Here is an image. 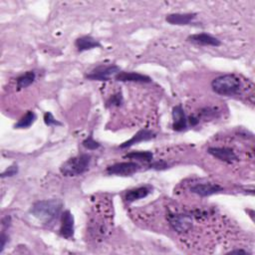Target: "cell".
<instances>
[{
    "label": "cell",
    "instance_id": "obj_9",
    "mask_svg": "<svg viewBox=\"0 0 255 255\" xmlns=\"http://www.w3.org/2000/svg\"><path fill=\"white\" fill-rule=\"evenodd\" d=\"M172 129L175 131H182L187 128V117L185 116L182 106L176 105L172 108Z\"/></svg>",
    "mask_w": 255,
    "mask_h": 255
},
{
    "label": "cell",
    "instance_id": "obj_20",
    "mask_svg": "<svg viewBox=\"0 0 255 255\" xmlns=\"http://www.w3.org/2000/svg\"><path fill=\"white\" fill-rule=\"evenodd\" d=\"M124 103V97L121 92H118L114 95H112L107 101H106V108H112V107H121Z\"/></svg>",
    "mask_w": 255,
    "mask_h": 255
},
{
    "label": "cell",
    "instance_id": "obj_24",
    "mask_svg": "<svg viewBox=\"0 0 255 255\" xmlns=\"http://www.w3.org/2000/svg\"><path fill=\"white\" fill-rule=\"evenodd\" d=\"M18 173V165L17 164H12L10 166H8L2 173H1V177L5 178V177H11L15 174Z\"/></svg>",
    "mask_w": 255,
    "mask_h": 255
},
{
    "label": "cell",
    "instance_id": "obj_8",
    "mask_svg": "<svg viewBox=\"0 0 255 255\" xmlns=\"http://www.w3.org/2000/svg\"><path fill=\"white\" fill-rule=\"evenodd\" d=\"M207 152L213 157L227 162L232 163L238 160V156L235 151L230 147H218V146H210L207 148Z\"/></svg>",
    "mask_w": 255,
    "mask_h": 255
},
{
    "label": "cell",
    "instance_id": "obj_28",
    "mask_svg": "<svg viewBox=\"0 0 255 255\" xmlns=\"http://www.w3.org/2000/svg\"><path fill=\"white\" fill-rule=\"evenodd\" d=\"M228 253H243V254H248L249 252L246 251V250H243V249H234V250L229 251Z\"/></svg>",
    "mask_w": 255,
    "mask_h": 255
},
{
    "label": "cell",
    "instance_id": "obj_17",
    "mask_svg": "<svg viewBox=\"0 0 255 255\" xmlns=\"http://www.w3.org/2000/svg\"><path fill=\"white\" fill-rule=\"evenodd\" d=\"M35 79H36V74L34 71H27L26 73L22 74L16 80L17 90H22L29 87L34 83Z\"/></svg>",
    "mask_w": 255,
    "mask_h": 255
},
{
    "label": "cell",
    "instance_id": "obj_6",
    "mask_svg": "<svg viewBox=\"0 0 255 255\" xmlns=\"http://www.w3.org/2000/svg\"><path fill=\"white\" fill-rule=\"evenodd\" d=\"M140 169V165L134 161L117 162L107 167V173L110 175L129 176Z\"/></svg>",
    "mask_w": 255,
    "mask_h": 255
},
{
    "label": "cell",
    "instance_id": "obj_13",
    "mask_svg": "<svg viewBox=\"0 0 255 255\" xmlns=\"http://www.w3.org/2000/svg\"><path fill=\"white\" fill-rule=\"evenodd\" d=\"M223 188L215 183H196L190 187V191L201 196L206 197L222 191Z\"/></svg>",
    "mask_w": 255,
    "mask_h": 255
},
{
    "label": "cell",
    "instance_id": "obj_7",
    "mask_svg": "<svg viewBox=\"0 0 255 255\" xmlns=\"http://www.w3.org/2000/svg\"><path fill=\"white\" fill-rule=\"evenodd\" d=\"M60 235L65 239H71L75 233V219L70 210H65L61 213Z\"/></svg>",
    "mask_w": 255,
    "mask_h": 255
},
{
    "label": "cell",
    "instance_id": "obj_15",
    "mask_svg": "<svg viewBox=\"0 0 255 255\" xmlns=\"http://www.w3.org/2000/svg\"><path fill=\"white\" fill-rule=\"evenodd\" d=\"M75 46L79 52H84L88 50H92L94 48H101V43L96 40L94 37L90 35H85L82 37H79L75 41Z\"/></svg>",
    "mask_w": 255,
    "mask_h": 255
},
{
    "label": "cell",
    "instance_id": "obj_26",
    "mask_svg": "<svg viewBox=\"0 0 255 255\" xmlns=\"http://www.w3.org/2000/svg\"><path fill=\"white\" fill-rule=\"evenodd\" d=\"M187 123L191 127H194V126H196L199 123V119L197 117H195V116H190L189 118H187Z\"/></svg>",
    "mask_w": 255,
    "mask_h": 255
},
{
    "label": "cell",
    "instance_id": "obj_2",
    "mask_svg": "<svg viewBox=\"0 0 255 255\" xmlns=\"http://www.w3.org/2000/svg\"><path fill=\"white\" fill-rule=\"evenodd\" d=\"M211 89L218 95L231 97L241 93L242 83L237 76L233 74H225L212 80Z\"/></svg>",
    "mask_w": 255,
    "mask_h": 255
},
{
    "label": "cell",
    "instance_id": "obj_21",
    "mask_svg": "<svg viewBox=\"0 0 255 255\" xmlns=\"http://www.w3.org/2000/svg\"><path fill=\"white\" fill-rule=\"evenodd\" d=\"M82 144L84 147H86L87 149H90V150H95V149H98L99 147H101V143L94 139L92 133L83 140Z\"/></svg>",
    "mask_w": 255,
    "mask_h": 255
},
{
    "label": "cell",
    "instance_id": "obj_14",
    "mask_svg": "<svg viewBox=\"0 0 255 255\" xmlns=\"http://www.w3.org/2000/svg\"><path fill=\"white\" fill-rule=\"evenodd\" d=\"M196 13H172L165 17V21L171 25H188L196 17Z\"/></svg>",
    "mask_w": 255,
    "mask_h": 255
},
{
    "label": "cell",
    "instance_id": "obj_16",
    "mask_svg": "<svg viewBox=\"0 0 255 255\" xmlns=\"http://www.w3.org/2000/svg\"><path fill=\"white\" fill-rule=\"evenodd\" d=\"M150 191H151V188L148 185H143V186L135 187V188L128 190L125 193V199H126L127 202L130 203V202H133L135 200H138V199L146 197L150 193Z\"/></svg>",
    "mask_w": 255,
    "mask_h": 255
},
{
    "label": "cell",
    "instance_id": "obj_3",
    "mask_svg": "<svg viewBox=\"0 0 255 255\" xmlns=\"http://www.w3.org/2000/svg\"><path fill=\"white\" fill-rule=\"evenodd\" d=\"M91 155L82 153L66 160L61 166L60 171L65 176H78L85 173L91 163Z\"/></svg>",
    "mask_w": 255,
    "mask_h": 255
},
{
    "label": "cell",
    "instance_id": "obj_1",
    "mask_svg": "<svg viewBox=\"0 0 255 255\" xmlns=\"http://www.w3.org/2000/svg\"><path fill=\"white\" fill-rule=\"evenodd\" d=\"M63 203L59 199H46L35 202L30 213L43 223H52L62 213Z\"/></svg>",
    "mask_w": 255,
    "mask_h": 255
},
{
    "label": "cell",
    "instance_id": "obj_23",
    "mask_svg": "<svg viewBox=\"0 0 255 255\" xmlns=\"http://www.w3.org/2000/svg\"><path fill=\"white\" fill-rule=\"evenodd\" d=\"M169 164L163 160V159H159V160H156V161H153L152 163H150L148 165L149 168H152V169H155V170H162V169H166L168 168Z\"/></svg>",
    "mask_w": 255,
    "mask_h": 255
},
{
    "label": "cell",
    "instance_id": "obj_5",
    "mask_svg": "<svg viewBox=\"0 0 255 255\" xmlns=\"http://www.w3.org/2000/svg\"><path fill=\"white\" fill-rule=\"evenodd\" d=\"M168 222L171 228L177 233H186L192 229V216L187 213H175L168 216Z\"/></svg>",
    "mask_w": 255,
    "mask_h": 255
},
{
    "label": "cell",
    "instance_id": "obj_22",
    "mask_svg": "<svg viewBox=\"0 0 255 255\" xmlns=\"http://www.w3.org/2000/svg\"><path fill=\"white\" fill-rule=\"evenodd\" d=\"M44 123L48 127H52V126L61 127V126H63V124L61 122H59L58 120H56L54 118V116L52 115V113H50V112H46L44 114Z\"/></svg>",
    "mask_w": 255,
    "mask_h": 255
},
{
    "label": "cell",
    "instance_id": "obj_27",
    "mask_svg": "<svg viewBox=\"0 0 255 255\" xmlns=\"http://www.w3.org/2000/svg\"><path fill=\"white\" fill-rule=\"evenodd\" d=\"M11 225V217L10 216H5L3 219H2V226L3 228H7Z\"/></svg>",
    "mask_w": 255,
    "mask_h": 255
},
{
    "label": "cell",
    "instance_id": "obj_12",
    "mask_svg": "<svg viewBox=\"0 0 255 255\" xmlns=\"http://www.w3.org/2000/svg\"><path fill=\"white\" fill-rule=\"evenodd\" d=\"M155 136H156V133L154 131H152L150 129H147V128H142V129H139L137 132H135L128 140L120 144L119 147L128 148V147H130L133 144H136L138 142L150 140V139L154 138Z\"/></svg>",
    "mask_w": 255,
    "mask_h": 255
},
{
    "label": "cell",
    "instance_id": "obj_11",
    "mask_svg": "<svg viewBox=\"0 0 255 255\" xmlns=\"http://www.w3.org/2000/svg\"><path fill=\"white\" fill-rule=\"evenodd\" d=\"M187 41L199 45V46H212V47H218L221 45V41L207 33H197L192 34L187 37Z\"/></svg>",
    "mask_w": 255,
    "mask_h": 255
},
{
    "label": "cell",
    "instance_id": "obj_10",
    "mask_svg": "<svg viewBox=\"0 0 255 255\" xmlns=\"http://www.w3.org/2000/svg\"><path fill=\"white\" fill-rule=\"evenodd\" d=\"M115 79L119 82H132L140 84H149L152 82V79L150 77L137 72L121 71L115 76Z\"/></svg>",
    "mask_w": 255,
    "mask_h": 255
},
{
    "label": "cell",
    "instance_id": "obj_18",
    "mask_svg": "<svg viewBox=\"0 0 255 255\" xmlns=\"http://www.w3.org/2000/svg\"><path fill=\"white\" fill-rule=\"evenodd\" d=\"M36 121V115L32 111H28L15 125L14 128H27L31 127Z\"/></svg>",
    "mask_w": 255,
    "mask_h": 255
},
{
    "label": "cell",
    "instance_id": "obj_4",
    "mask_svg": "<svg viewBox=\"0 0 255 255\" xmlns=\"http://www.w3.org/2000/svg\"><path fill=\"white\" fill-rule=\"evenodd\" d=\"M121 72V68L115 64L100 65L85 75V78L90 81H110L112 77Z\"/></svg>",
    "mask_w": 255,
    "mask_h": 255
},
{
    "label": "cell",
    "instance_id": "obj_25",
    "mask_svg": "<svg viewBox=\"0 0 255 255\" xmlns=\"http://www.w3.org/2000/svg\"><path fill=\"white\" fill-rule=\"evenodd\" d=\"M7 242H9V236H8V235L5 233V231L3 230L2 233H1V235H0V253L3 252V250H4V248H5L6 244H7Z\"/></svg>",
    "mask_w": 255,
    "mask_h": 255
},
{
    "label": "cell",
    "instance_id": "obj_19",
    "mask_svg": "<svg viewBox=\"0 0 255 255\" xmlns=\"http://www.w3.org/2000/svg\"><path fill=\"white\" fill-rule=\"evenodd\" d=\"M126 157L129 159H136L140 161L149 162L153 158V153L149 150H136V151H130L127 153Z\"/></svg>",
    "mask_w": 255,
    "mask_h": 255
}]
</instances>
